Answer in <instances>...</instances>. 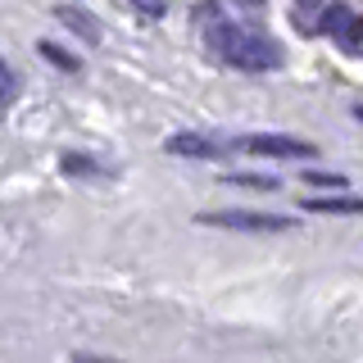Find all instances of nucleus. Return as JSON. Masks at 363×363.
<instances>
[{"label": "nucleus", "mask_w": 363, "mask_h": 363, "mask_svg": "<svg viewBox=\"0 0 363 363\" xmlns=\"http://www.w3.org/2000/svg\"><path fill=\"white\" fill-rule=\"evenodd\" d=\"M300 5H318V0H300Z\"/></svg>", "instance_id": "obj_14"}, {"label": "nucleus", "mask_w": 363, "mask_h": 363, "mask_svg": "<svg viewBox=\"0 0 363 363\" xmlns=\"http://www.w3.org/2000/svg\"><path fill=\"white\" fill-rule=\"evenodd\" d=\"M164 150L177 155V159H223V145L209 141V136H200V132H177V136H168Z\"/></svg>", "instance_id": "obj_5"}, {"label": "nucleus", "mask_w": 363, "mask_h": 363, "mask_svg": "<svg viewBox=\"0 0 363 363\" xmlns=\"http://www.w3.org/2000/svg\"><path fill=\"white\" fill-rule=\"evenodd\" d=\"M323 32L332 37L345 55H363V14L350 5H327L323 9Z\"/></svg>", "instance_id": "obj_3"}, {"label": "nucleus", "mask_w": 363, "mask_h": 363, "mask_svg": "<svg viewBox=\"0 0 363 363\" xmlns=\"http://www.w3.org/2000/svg\"><path fill=\"white\" fill-rule=\"evenodd\" d=\"M309 213H363V196H313L304 200Z\"/></svg>", "instance_id": "obj_7"}, {"label": "nucleus", "mask_w": 363, "mask_h": 363, "mask_svg": "<svg viewBox=\"0 0 363 363\" xmlns=\"http://www.w3.org/2000/svg\"><path fill=\"white\" fill-rule=\"evenodd\" d=\"M204 37H209L213 55L236 68H250V73H264V68H277L281 64V45L264 37V32H250V28H236L227 18H204Z\"/></svg>", "instance_id": "obj_1"}, {"label": "nucleus", "mask_w": 363, "mask_h": 363, "mask_svg": "<svg viewBox=\"0 0 363 363\" xmlns=\"http://www.w3.org/2000/svg\"><path fill=\"white\" fill-rule=\"evenodd\" d=\"M55 18H60L64 28H73V32H77V37H82L86 45H96V41H100V23L91 18V14H82L77 5H60V9H55Z\"/></svg>", "instance_id": "obj_6"}, {"label": "nucleus", "mask_w": 363, "mask_h": 363, "mask_svg": "<svg viewBox=\"0 0 363 363\" xmlns=\"http://www.w3.org/2000/svg\"><path fill=\"white\" fill-rule=\"evenodd\" d=\"M241 150L250 155H268V159H309L313 145L309 141H295V136H277V132H259V136H241Z\"/></svg>", "instance_id": "obj_4"}, {"label": "nucleus", "mask_w": 363, "mask_h": 363, "mask_svg": "<svg viewBox=\"0 0 363 363\" xmlns=\"http://www.w3.org/2000/svg\"><path fill=\"white\" fill-rule=\"evenodd\" d=\"M304 182H313V186H336V191H345V177H340V173H304Z\"/></svg>", "instance_id": "obj_12"}, {"label": "nucleus", "mask_w": 363, "mask_h": 363, "mask_svg": "<svg viewBox=\"0 0 363 363\" xmlns=\"http://www.w3.org/2000/svg\"><path fill=\"white\" fill-rule=\"evenodd\" d=\"M14 96H18V77H14V68L0 60V105H9Z\"/></svg>", "instance_id": "obj_10"}, {"label": "nucleus", "mask_w": 363, "mask_h": 363, "mask_svg": "<svg viewBox=\"0 0 363 363\" xmlns=\"http://www.w3.org/2000/svg\"><path fill=\"white\" fill-rule=\"evenodd\" d=\"M232 5H241V9H264L268 0H232Z\"/></svg>", "instance_id": "obj_13"}, {"label": "nucleus", "mask_w": 363, "mask_h": 363, "mask_svg": "<svg viewBox=\"0 0 363 363\" xmlns=\"http://www.w3.org/2000/svg\"><path fill=\"white\" fill-rule=\"evenodd\" d=\"M209 227H232V232H291L295 218L286 213H259V209H223V213H200Z\"/></svg>", "instance_id": "obj_2"}, {"label": "nucleus", "mask_w": 363, "mask_h": 363, "mask_svg": "<svg viewBox=\"0 0 363 363\" xmlns=\"http://www.w3.org/2000/svg\"><path fill=\"white\" fill-rule=\"evenodd\" d=\"M132 5L141 9L145 18H164V14H168V0H132Z\"/></svg>", "instance_id": "obj_11"}, {"label": "nucleus", "mask_w": 363, "mask_h": 363, "mask_svg": "<svg viewBox=\"0 0 363 363\" xmlns=\"http://www.w3.org/2000/svg\"><path fill=\"white\" fill-rule=\"evenodd\" d=\"M227 182L232 186H250V191H277V177H264V173H232Z\"/></svg>", "instance_id": "obj_8"}, {"label": "nucleus", "mask_w": 363, "mask_h": 363, "mask_svg": "<svg viewBox=\"0 0 363 363\" xmlns=\"http://www.w3.org/2000/svg\"><path fill=\"white\" fill-rule=\"evenodd\" d=\"M41 55H45V60H50V64L68 68V73H77V68H82V64H77V55H64L60 45H50V41H41Z\"/></svg>", "instance_id": "obj_9"}]
</instances>
